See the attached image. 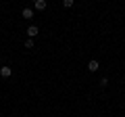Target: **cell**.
Listing matches in <instances>:
<instances>
[{"instance_id":"obj_7","label":"cell","mask_w":125,"mask_h":117,"mask_svg":"<svg viewBox=\"0 0 125 117\" xmlns=\"http://www.w3.org/2000/svg\"><path fill=\"white\" fill-rule=\"evenodd\" d=\"M25 48H33V40H31V38H27V42H25Z\"/></svg>"},{"instance_id":"obj_11","label":"cell","mask_w":125,"mask_h":117,"mask_svg":"<svg viewBox=\"0 0 125 117\" xmlns=\"http://www.w3.org/2000/svg\"><path fill=\"white\" fill-rule=\"evenodd\" d=\"M123 117H125V115H123Z\"/></svg>"},{"instance_id":"obj_2","label":"cell","mask_w":125,"mask_h":117,"mask_svg":"<svg viewBox=\"0 0 125 117\" xmlns=\"http://www.w3.org/2000/svg\"><path fill=\"white\" fill-rule=\"evenodd\" d=\"M0 75H2V77H10V75H13V69H10V67H0Z\"/></svg>"},{"instance_id":"obj_5","label":"cell","mask_w":125,"mask_h":117,"mask_svg":"<svg viewBox=\"0 0 125 117\" xmlns=\"http://www.w3.org/2000/svg\"><path fill=\"white\" fill-rule=\"evenodd\" d=\"M33 4H36V11H46V0H38Z\"/></svg>"},{"instance_id":"obj_6","label":"cell","mask_w":125,"mask_h":117,"mask_svg":"<svg viewBox=\"0 0 125 117\" xmlns=\"http://www.w3.org/2000/svg\"><path fill=\"white\" fill-rule=\"evenodd\" d=\"M62 6H65V9H71V6H73V0H62Z\"/></svg>"},{"instance_id":"obj_1","label":"cell","mask_w":125,"mask_h":117,"mask_svg":"<svg viewBox=\"0 0 125 117\" xmlns=\"http://www.w3.org/2000/svg\"><path fill=\"white\" fill-rule=\"evenodd\" d=\"M98 69H100V63H98V61H90V63H88V71H98Z\"/></svg>"},{"instance_id":"obj_8","label":"cell","mask_w":125,"mask_h":117,"mask_svg":"<svg viewBox=\"0 0 125 117\" xmlns=\"http://www.w3.org/2000/svg\"><path fill=\"white\" fill-rule=\"evenodd\" d=\"M100 86H102V88H104V86H108V80H106V77H102V80H100Z\"/></svg>"},{"instance_id":"obj_4","label":"cell","mask_w":125,"mask_h":117,"mask_svg":"<svg viewBox=\"0 0 125 117\" xmlns=\"http://www.w3.org/2000/svg\"><path fill=\"white\" fill-rule=\"evenodd\" d=\"M21 15H23V19H33V11L31 9H23Z\"/></svg>"},{"instance_id":"obj_3","label":"cell","mask_w":125,"mask_h":117,"mask_svg":"<svg viewBox=\"0 0 125 117\" xmlns=\"http://www.w3.org/2000/svg\"><path fill=\"white\" fill-rule=\"evenodd\" d=\"M38 32H40V29H38L36 25H29V27H27V36H29V38H33V36H38Z\"/></svg>"},{"instance_id":"obj_9","label":"cell","mask_w":125,"mask_h":117,"mask_svg":"<svg viewBox=\"0 0 125 117\" xmlns=\"http://www.w3.org/2000/svg\"><path fill=\"white\" fill-rule=\"evenodd\" d=\"M31 2H38V0H31Z\"/></svg>"},{"instance_id":"obj_10","label":"cell","mask_w":125,"mask_h":117,"mask_svg":"<svg viewBox=\"0 0 125 117\" xmlns=\"http://www.w3.org/2000/svg\"><path fill=\"white\" fill-rule=\"evenodd\" d=\"M0 65H2V61H0Z\"/></svg>"}]
</instances>
